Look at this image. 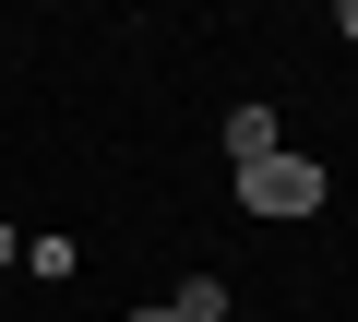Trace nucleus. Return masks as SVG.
Listing matches in <instances>:
<instances>
[{
	"instance_id": "f257e3e1",
	"label": "nucleus",
	"mask_w": 358,
	"mask_h": 322,
	"mask_svg": "<svg viewBox=\"0 0 358 322\" xmlns=\"http://www.w3.org/2000/svg\"><path fill=\"white\" fill-rule=\"evenodd\" d=\"M239 203L251 215H322V155H263V168H239Z\"/></svg>"
},
{
	"instance_id": "f03ea898",
	"label": "nucleus",
	"mask_w": 358,
	"mask_h": 322,
	"mask_svg": "<svg viewBox=\"0 0 358 322\" xmlns=\"http://www.w3.org/2000/svg\"><path fill=\"white\" fill-rule=\"evenodd\" d=\"M167 322H239V310H227V286H215V275H192V286L167 298Z\"/></svg>"
},
{
	"instance_id": "7ed1b4c3",
	"label": "nucleus",
	"mask_w": 358,
	"mask_h": 322,
	"mask_svg": "<svg viewBox=\"0 0 358 322\" xmlns=\"http://www.w3.org/2000/svg\"><path fill=\"white\" fill-rule=\"evenodd\" d=\"M227 155H239V168H263V155H275V108H239V119H227Z\"/></svg>"
},
{
	"instance_id": "20e7f679",
	"label": "nucleus",
	"mask_w": 358,
	"mask_h": 322,
	"mask_svg": "<svg viewBox=\"0 0 358 322\" xmlns=\"http://www.w3.org/2000/svg\"><path fill=\"white\" fill-rule=\"evenodd\" d=\"M13 251H24V227H13V215H0V263H13Z\"/></svg>"
},
{
	"instance_id": "39448f33",
	"label": "nucleus",
	"mask_w": 358,
	"mask_h": 322,
	"mask_svg": "<svg viewBox=\"0 0 358 322\" xmlns=\"http://www.w3.org/2000/svg\"><path fill=\"white\" fill-rule=\"evenodd\" d=\"M334 24H346V48H358V0H346V13H334Z\"/></svg>"
},
{
	"instance_id": "423d86ee",
	"label": "nucleus",
	"mask_w": 358,
	"mask_h": 322,
	"mask_svg": "<svg viewBox=\"0 0 358 322\" xmlns=\"http://www.w3.org/2000/svg\"><path fill=\"white\" fill-rule=\"evenodd\" d=\"M120 322H167V310H120Z\"/></svg>"
}]
</instances>
